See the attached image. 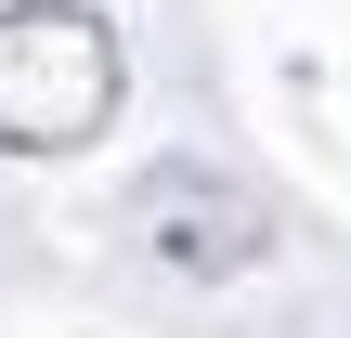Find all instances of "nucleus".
Wrapping results in <instances>:
<instances>
[{
  "label": "nucleus",
  "mask_w": 351,
  "mask_h": 338,
  "mask_svg": "<svg viewBox=\"0 0 351 338\" xmlns=\"http://www.w3.org/2000/svg\"><path fill=\"white\" fill-rule=\"evenodd\" d=\"M130 234H143L169 274H247V261H261V234H274V208H261L234 169L169 156V169H143V182H130Z\"/></svg>",
  "instance_id": "f03ea898"
},
{
  "label": "nucleus",
  "mask_w": 351,
  "mask_h": 338,
  "mask_svg": "<svg viewBox=\"0 0 351 338\" xmlns=\"http://www.w3.org/2000/svg\"><path fill=\"white\" fill-rule=\"evenodd\" d=\"M117 26L91 0H0V143L13 156H65L117 117Z\"/></svg>",
  "instance_id": "f257e3e1"
}]
</instances>
